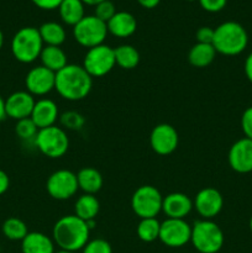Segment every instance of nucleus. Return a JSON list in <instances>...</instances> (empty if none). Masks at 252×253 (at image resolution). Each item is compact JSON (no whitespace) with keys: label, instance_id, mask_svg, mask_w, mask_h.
<instances>
[{"label":"nucleus","instance_id":"obj_43","mask_svg":"<svg viewBox=\"0 0 252 253\" xmlns=\"http://www.w3.org/2000/svg\"><path fill=\"white\" fill-rule=\"evenodd\" d=\"M2 46H4V34H2V31L0 30V49L2 48Z\"/></svg>","mask_w":252,"mask_h":253},{"label":"nucleus","instance_id":"obj_20","mask_svg":"<svg viewBox=\"0 0 252 253\" xmlns=\"http://www.w3.org/2000/svg\"><path fill=\"white\" fill-rule=\"evenodd\" d=\"M22 253H54V242L42 232H29L21 241Z\"/></svg>","mask_w":252,"mask_h":253},{"label":"nucleus","instance_id":"obj_9","mask_svg":"<svg viewBox=\"0 0 252 253\" xmlns=\"http://www.w3.org/2000/svg\"><path fill=\"white\" fill-rule=\"evenodd\" d=\"M115 66L114 48L104 43L89 48L84 56L83 67L90 74L91 78H100V77L106 76L113 71Z\"/></svg>","mask_w":252,"mask_h":253},{"label":"nucleus","instance_id":"obj_7","mask_svg":"<svg viewBox=\"0 0 252 253\" xmlns=\"http://www.w3.org/2000/svg\"><path fill=\"white\" fill-rule=\"evenodd\" d=\"M163 197L153 185H141L131 197V209L140 219L156 217L162 211Z\"/></svg>","mask_w":252,"mask_h":253},{"label":"nucleus","instance_id":"obj_27","mask_svg":"<svg viewBox=\"0 0 252 253\" xmlns=\"http://www.w3.org/2000/svg\"><path fill=\"white\" fill-rule=\"evenodd\" d=\"M114 54H115V63L123 69L136 68L140 63V53L137 49L131 44H121L114 48Z\"/></svg>","mask_w":252,"mask_h":253},{"label":"nucleus","instance_id":"obj_35","mask_svg":"<svg viewBox=\"0 0 252 253\" xmlns=\"http://www.w3.org/2000/svg\"><path fill=\"white\" fill-rule=\"evenodd\" d=\"M200 6L208 12H219L226 6L227 0H198Z\"/></svg>","mask_w":252,"mask_h":253},{"label":"nucleus","instance_id":"obj_21","mask_svg":"<svg viewBox=\"0 0 252 253\" xmlns=\"http://www.w3.org/2000/svg\"><path fill=\"white\" fill-rule=\"evenodd\" d=\"M78 187L84 194L95 195L103 188V175L93 167H84L77 173Z\"/></svg>","mask_w":252,"mask_h":253},{"label":"nucleus","instance_id":"obj_34","mask_svg":"<svg viewBox=\"0 0 252 253\" xmlns=\"http://www.w3.org/2000/svg\"><path fill=\"white\" fill-rule=\"evenodd\" d=\"M241 128L245 137L252 140V106L247 108L241 116Z\"/></svg>","mask_w":252,"mask_h":253},{"label":"nucleus","instance_id":"obj_23","mask_svg":"<svg viewBox=\"0 0 252 253\" xmlns=\"http://www.w3.org/2000/svg\"><path fill=\"white\" fill-rule=\"evenodd\" d=\"M99 210H100V203L95 195L83 194L77 199L76 205H74V212L79 219L84 221H90L95 220L98 216Z\"/></svg>","mask_w":252,"mask_h":253},{"label":"nucleus","instance_id":"obj_36","mask_svg":"<svg viewBox=\"0 0 252 253\" xmlns=\"http://www.w3.org/2000/svg\"><path fill=\"white\" fill-rule=\"evenodd\" d=\"M198 43H207L212 44V40H214V29L209 26H203L195 34Z\"/></svg>","mask_w":252,"mask_h":253},{"label":"nucleus","instance_id":"obj_33","mask_svg":"<svg viewBox=\"0 0 252 253\" xmlns=\"http://www.w3.org/2000/svg\"><path fill=\"white\" fill-rule=\"evenodd\" d=\"M83 253H113V249L106 240L95 239L84 246Z\"/></svg>","mask_w":252,"mask_h":253},{"label":"nucleus","instance_id":"obj_41","mask_svg":"<svg viewBox=\"0 0 252 253\" xmlns=\"http://www.w3.org/2000/svg\"><path fill=\"white\" fill-rule=\"evenodd\" d=\"M5 118H6V114H5V99H2V96L0 95V123Z\"/></svg>","mask_w":252,"mask_h":253},{"label":"nucleus","instance_id":"obj_46","mask_svg":"<svg viewBox=\"0 0 252 253\" xmlns=\"http://www.w3.org/2000/svg\"><path fill=\"white\" fill-rule=\"evenodd\" d=\"M185 1H195V0H185Z\"/></svg>","mask_w":252,"mask_h":253},{"label":"nucleus","instance_id":"obj_22","mask_svg":"<svg viewBox=\"0 0 252 253\" xmlns=\"http://www.w3.org/2000/svg\"><path fill=\"white\" fill-rule=\"evenodd\" d=\"M40 59H41L42 66L48 68L49 71L54 72V73L59 72L68 64L67 54L58 46H44L41 54H40Z\"/></svg>","mask_w":252,"mask_h":253},{"label":"nucleus","instance_id":"obj_2","mask_svg":"<svg viewBox=\"0 0 252 253\" xmlns=\"http://www.w3.org/2000/svg\"><path fill=\"white\" fill-rule=\"evenodd\" d=\"M93 88V78L79 64H67L56 73L54 89L68 101H79L89 95Z\"/></svg>","mask_w":252,"mask_h":253},{"label":"nucleus","instance_id":"obj_31","mask_svg":"<svg viewBox=\"0 0 252 253\" xmlns=\"http://www.w3.org/2000/svg\"><path fill=\"white\" fill-rule=\"evenodd\" d=\"M15 132H16L17 137L22 141H35L37 132H39V127L36 124L32 121L31 118L22 119V120L16 121L15 125Z\"/></svg>","mask_w":252,"mask_h":253},{"label":"nucleus","instance_id":"obj_4","mask_svg":"<svg viewBox=\"0 0 252 253\" xmlns=\"http://www.w3.org/2000/svg\"><path fill=\"white\" fill-rule=\"evenodd\" d=\"M43 47L39 29L32 26L20 29L11 40V53L20 63L29 64L36 61Z\"/></svg>","mask_w":252,"mask_h":253},{"label":"nucleus","instance_id":"obj_3","mask_svg":"<svg viewBox=\"0 0 252 253\" xmlns=\"http://www.w3.org/2000/svg\"><path fill=\"white\" fill-rule=\"evenodd\" d=\"M249 44V34L241 24L226 21L214 29V46L216 53L224 56H237L246 49Z\"/></svg>","mask_w":252,"mask_h":253},{"label":"nucleus","instance_id":"obj_28","mask_svg":"<svg viewBox=\"0 0 252 253\" xmlns=\"http://www.w3.org/2000/svg\"><path fill=\"white\" fill-rule=\"evenodd\" d=\"M161 222L156 217H148V219H141L136 227V234L138 239L143 242L156 241L160 237Z\"/></svg>","mask_w":252,"mask_h":253},{"label":"nucleus","instance_id":"obj_16","mask_svg":"<svg viewBox=\"0 0 252 253\" xmlns=\"http://www.w3.org/2000/svg\"><path fill=\"white\" fill-rule=\"evenodd\" d=\"M36 100L29 91L19 90L5 99V114L12 120H22L31 116Z\"/></svg>","mask_w":252,"mask_h":253},{"label":"nucleus","instance_id":"obj_15","mask_svg":"<svg viewBox=\"0 0 252 253\" xmlns=\"http://www.w3.org/2000/svg\"><path fill=\"white\" fill-rule=\"evenodd\" d=\"M229 166L232 170L237 173L252 172V140L250 138H240L230 147L227 155Z\"/></svg>","mask_w":252,"mask_h":253},{"label":"nucleus","instance_id":"obj_37","mask_svg":"<svg viewBox=\"0 0 252 253\" xmlns=\"http://www.w3.org/2000/svg\"><path fill=\"white\" fill-rule=\"evenodd\" d=\"M31 1L42 10H54L58 9L63 0H31Z\"/></svg>","mask_w":252,"mask_h":253},{"label":"nucleus","instance_id":"obj_26","mask_svg":"<svg viewBox=\"0 0 252 253\" xmlns=\"http://www.w3.org/2000/svg\"><path fill=\"white\" fill-rule=\"evenodd\" d=\"M40 35L46 46H58L66 41V30L61 24L54 21H48L39 27Z\"/></svg>","mask_w":252,"mask_h":253},{"label":"nucleus","instance_id":"obj_5","mask_svg":"<svg viewBox=\"0 0 252 253\" xmlns=\"http://www.w3.org/2000/svg\"><path fill=\"white\" fill-rule=\"evenodd\" d=\"M224 232L211 220H198L192 226L190 242L199 253H217L224 246Z\"/></svg>","mask_w":252,"mask_h":253},{"label":"nucleus","instance_id":"obj_1","mask_svg":"<svg viewBox=\"0 0 252 253\" xmlns=\"http://www.w3.org/2000/svg\"><path fill=\"white\" fill-rule=\"evenodd\" d=\"M90 231L88 224L77 215H66L58 219L52 230V240L59 250L76 252L83 250L89 242Z\"/></svg>","mask_w":252,"mask_h":253},{"label":"nucleus","instance_id":"obj_17","mask_svg":"<svg viewBox=\"0 0 252 253\" xmlns=\"http://www.w3.org/2000/svg\"><path fill=\"white\" fill-rule=\"evenodd\" d=\"M193 208V200L184 193H170L163 198L162 211L167 219H185Z\"/></svg>","mask_w":252,"mask_h":253},{"label":"nucleus","instance_id":"obj_14","mask_svg":"<svg viewBox=\"0 0 252 253\" xmlns=\"http://www.w3.org/2000/svg\"><path fill=\"white\" fill-rule=\"evenodd\" d=\"M193 204L202 219L211 220L221 212L224 207V198L217 189L207 187L198 192Z\"/></svg>","mask_w":252,"mask_h":253},{"label":"nucleus","instance_id":"obj_40","mask_svg":"<svg viewBox=\"0 0 252 253\" xmlns=\"http://www.w3.org/2000/svg\"><path fill=\"white\" fill-rule=\"evenodd\" d=\"M160 1L161 0H137L138 4L145 9H153L160 4Z\"/></svg>","mask_w":252,"mask_h":253},{"label":"nucleus","instance_id":"obj_45","mask_svg":"<svg viewBox=\"0 0 252 253\" xmlns=\"http://www.w3.org/2000/svg\"><path fill=\"white\" fill-rule=\"evenodd\" d=\"M250 230H251V232H252V216H251V219H250Z\"/></svg>","mask_w":252,"mask_h":253},{"label":"nucleus","instance_id":"obj_38","mask_svg":"<svg viewBox=\"0 0 252 253\" xmlns=\"http://www.w3.org/2000/svg\"><path fill=\"white\" fill-rule=\"evenodd\" d=\"M9 187H10L9 175H7L4 170L0 169V195L6 193L7 189H9Z\"/></svg>","mask_w":252,"mask_h":253},{"label":"nucleus","instance_id":"obj_25","mask_svg":"<svg viewBox=\"0 0 252 253\" xmlns=\"http://www.w3.org/2000/svg\"><path fill=\"white\" fill-rule=\"evenodd\" d=\"M59 16L64 24L76 26L84 15V2L82 0H63L58 7Z\"/></svg>","mask_w":252,"mask_h":253},{"label":"nucleus","instance_id":"obj_10","mask_svg":"<svg viewBox=\"0 0 252 253\" xmlns=\"http://www.w3.org/2000/svg\"><path fill=\"white\" fill-rule=\"evenodd\" d=\"M192 226L184 219H166L161 222L160 240L170 249H179L190 242Z\"/></svg>","mask_w":252,"mask_h":253},{"label":"nucleus","instance_id":"obj_32","mask_svg":"<svg viewBox=\"0 0 252 253\" xmlns=\"http://www.w3.org/2000/svg\"><path fill=\"white\" fill-rule=\"evenodd\" d=\"M116 14L115 5L110 0H104L100 4L95 5V11H94V16L98 17L103 22L108 24L109 20Z\"/></svg>","mask_w":252,"mask_h":253},{"label":"nucleus","instance_id":"obj_11","mask_svg":"<svg viewBox=\"0 0 252 253\" xmlns=\"http://www.w3.org/2000/svg\"><path fill=\"white\" fill-rule=\"evenodd\" d=\"M77 174L68 169H59L52 173L46 183V190L49 197L56 200L71 199L78 192Z\"/></svg>","mask_w":252,"mask_h":253},{"label":"nucleus","instance_id":"obj_13","mask_svg":"<svg viewBox=\"0 0 252 253\" xmlns=\"http://www.w3.org/2000/svg\"><path fill=\"white\" fill-rule=\"evenodd\" d=\"M26 90L31 95L43 96L51 93L56 85V73L41 66L34 67L27 72L25 77Z\"/></svg>","mask_w":252,"mask_h":253},{"label":"nucleus","instance_id":"obj_8","mask_svg":"<svg viewBox=\"0 0 252 253\" xmlns=\"http://www.w3.org/2000/svg\"><path fill=\"white\" fill-rule=\"evenodd\" d=\"M108 34L105 22L94 15L84 16L76 26H73V37L77 43L88 49L103 44Z\"/></svg>","mask_w":252,"mask_h":253},{"label":"nucleus","instance_id":"obj_6","mask_svg":"<svg viewBox=\"0 0 252 253\" xmlns=\"http://www.w3.org/2000/svg\"><path fill=\"white\" fill-rule=\"evenodd\" d=\"M34 142L42 155L52 160L63 157L69 148L66 130L56 125L39 130Z\"/></svg>","mask_w":252,"mask_h":253},{"label":"nucleus","instance_id":"obj_44","mask_svg":"<svg viewBox=\"0 0 252 253\" xmlns=\"http://www.w3.org/2000/svg\"><path fill=\"white\" fill-rule=\"evenodd\" d=\"M54 253H74V252H71V251H64V250H59V251L54 252Z\"/></svg>","mask_w":252,"mask_h":253},{"label":"nucleus","instance_id":"obj_29","mask_svg":"<svg viewBox=\"0 0 252 253\" xmlns=\"http://www.w3.org/2000/svg\"><path fill=\"white\" fill-rule=\"evenodd\" d=\"M2 234L11 241H22L29 234L27 225L19 217H9L2 222Z\"/></svg>","mask_w":252,"mask_h":253},{"label":"nucleus","instance_id":"obj_19","mask_svg":"<svg viewBox=\"0 0 252 253\" xmlns=\"http://www.w3.org/2000/svg\"><path fill=\"white\" fill-rule=\"evenodd\" d=\"M108 32L119 39H126L135 34L137 29V21L135 16L127 11H116L106 24Z\"/></svg>","mask_w":252,"mask_h":253},{"label":"nucleus","instance_id":"obj_39","mask_svg":"<svg viewBox=\"0 0 252 253\" xmlns=\"http://www.w3.org/2000/svg\"><path fill=\"white\" fill-rule=\"evenodd\" d=\"M244 69L245 74H246V78L252 83V52L246 57V59H245Z\"/></svg>","mask_w":252,"mask_h":253},{"label":"nucleus","instance_id":"obj_12","mask_svg":"<svg viewBox=\"0 0 252 253\" xmlns=\"http://www.w3.org/2000/svg\"><path fill=\"white\" fill-rule=\"evenodd\" d=\"M179 143L177 130L169 124H158L152 128L150 145L153 152L160 156H168L174 152Z\"/></svg>","mask_w":252,"mask_h":253},{"label":"nucleus","instance_id":"obj_24","mask_svg":"<svg viewBox=\"0 0 252 253\" xmlns=\"http://www.w3.org/2000/svg\"><path fill=\"white\" fill-rule=\"evenodd\" d=\"M215 56H216V51L212 44L195 43L188 53V61L193 67L205 68L212 63Z\"/></svg>","mask_w":252,"mask_h":253},{"label":"nucleus","instance_id":"obj_30","mask_svg":"<svg viewBox=\"0 0 252 253\" xmlns=\"http://www.w3.org/2000/svg\"><path fill=\"white\" fill-rule=\"evenodd\" d=\"M62 128L69 131H81L85 125V118L78 111L69 110L59 116Z\"/></svg>","mask_w":252,"mask_h":253},{"label":"nucleus","instance_id":"obj_42","mask_svg":"<svg viewBox=\"0 0 252 253\" xmlns=\"http://www.w3.org/2000/svg\"><path fill=\"white\" fill-rule=\"evenodd\" d=\"M82 1L84 2V5H90V6H95V5L100 4L101 1H104V0H82Z\"/></svg>","mask_w":252,"mask_h":253},{"label":"nucleus","instance_id":"obj_18","mask_svg":"<svg viewBox=\"0 0 252 253\" xmlns=\"http://www.w3.org/2000/svg\"><path fill=\"white\" fill-rule=\"evenodd\" d=\"M30 118L36 124L39 130L53 126L56 121L59 120L58 106L51 99H40L35 103L34 110Z\"/></svg>","mask_w":252,"mask_h":253}]
</instances>
